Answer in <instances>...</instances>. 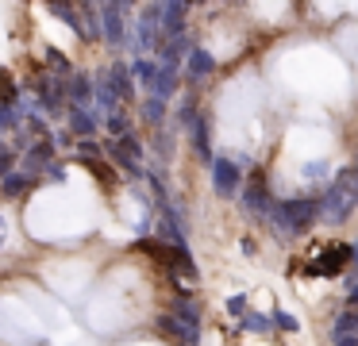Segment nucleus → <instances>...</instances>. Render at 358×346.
<instances>
[{
    "label": "nucleus",
    "mask_w": 358,
    "mask_h": 346,
    "mask_svg": "<svg viewBox=\"0 0 358 346\" xmlns=\"http://www.w3.org/2000/svg\"><path fill=\"white\" fill-rule=\"evenodd\" d=\"M27 189H31V177H27L24 169H16V173H8V177H0V196H4V200L24 196Z\"/></svg>",
    "instance_id": "obj_15"
},
{
    "label": "nucleus",
    "mask_w": 358,
    "mask_h": 346,
    "mask_svg": "<svg viewBox=\"0 0 358 346\" xmlns=\"http://www.w3.org/2000/svg\"><path fill=\"white\" fill-rule=\"evenodd\" d=\"M47 177H55V181H66V166H58V161H50L47 169H43Z\"/></svg>",
    "instance_id": "obj_23"
},
{
    "label": "nucleus",
    "mask_w": 358,
    "mask_h": 346,
    "mask_svg": "<svg viewBox=\"0 0 358 346\" xmlns=\"http://www.w3.org/2000/svg\"><path fill=\"white\" fill-rule=\"evenodd\" d=\"M185 15H189L185 4H162V43L185 35Z\"/></svg>",
    "instance_id": "obj_10"
},
{
    "label": "nucleus",
    "mask_w": 358,
    "mask_h": 346,
    "mask_svg": "<svg viewBox=\"0 0 358 346\" xmlns=\"http://www.w3.org/2000/svg\"><path fill=\"white\" fill-rule=\"evenodd\" d=\"M239 331H250V335H273V315H258V312H247L239 319Z\"/></svg>",
    "instance_id": "obj_16"
},
{
    "label": "nucleus",
    "mask_w": 358,
    "mask_h": 346,
    "mask_svg": "<svg viewBox=\"0 0 358 346\" xmlns=\"http://www.w3.org/2000/svg\"><path fill=\"white\" fill-rule=\"evenodd\" d=\"M139 115L150 123V127H162V123L170 120V104H166V100H158V96H143Z\"/></svg>",
    "instance_id": "obj_13"
},
{
    "label": "nucleus",
    "mask_w": 358,
    "mask_h": 346,
    "mask_svg": "<svg viewBox=\"0 0 358 346\" xmlns=\"http://www.w3.org/2000/svg\"><path fill=\"white\" fill-rule=\"evenodd\" d=\"M335 346H358V335H347V338H335Z\"/></svg>",
    "instance_id": "obj_25"
},
{
    "label": "nucleus",
    "mask_w": 358,
    "mask_h": 346,
    "mask_svg": "<svg viewBox=\"0 0 358 346\" xmlns=\"http://www.w3.org/2000/svg\"><path fill=\"white\" fill-rule=\"evenodd\" d=\"M212 189H216V196H224V200H231V196H239L243 192V166L235 158H216L212 161Z\"/></svg>",
    "instance_id": "obj_4"
},
{
    "label": "nucleus",
    "mask_w": 358,
    "mask_h": 346,
    "mask_svg": "<svg viewBox=\"0 0 358 346\" xmlns=\"http://www.w3.org/2000/svg\"><path fill=\"white\" fill-rule=\"evenodd\" d=\"M350 169H355V177H358V158H355V166H350Z\"/></svg>",
    "instance_id": "obj_26"
},
{
    "label": "nucleus",
    "mask_w": 358,
    "mask_h": 346,
    "mask_svg": "<svg viewBox=\"0 0 358 346\" xmlns=\"http://www.w3.org/2000/svg\"><path fill=\"white\" fill-rule=\"evenodd\" d=\"M316 219H320V200H278V212H273L270 227L278 231V238L293 243V238H301Z\"/></svg>",
    "instance_id": "obj_2"
},
{
    "label": "nucleus",
    "mask_w": 358,
    "mask_h": 346,
    "mask_svg": "<svg viewBox=\"0 0 358 346\" xmlns=\"http://www.w3.org/2000/svg\"><path fill=\"white\" fill-rule=\"evenodd\" d=\"M131 77H135V85H139V89H155V77H158V62L155 58H131Z\"/></svg>",
    "instance_id": "obj_12"
},
{
    "label": "nucleus",
    "mask_w": 358,
    "mask_h": 346,
    "mask_svg": "<svg viewBox=\"0 0 358 346\" xmlns=\"http://www.w3.org/2000/svg\"><path fill=\"white\" fill-rule=\"evenodd\" d=\"M108 85H112V92H116V100L124 104V100H131L135 96V77H131V69L124 66V62H112L108 66Z\"/></svg>",
    "instance_id": "obj_9"
},
{
    "label": "nucleus",
    "mask_w": 358,
    "mask_h": 346,
    "mask_svg": "<svg viewBox=\"0 0 358 346\" xmlns=\"http://www.w3.org/2000/svg\"><path fill=\"white\" fill-rule=\"evenodd\" d=\"M347 335H358V312L355 308H347L331 327V338H347Z\"/></svg>",
    "instance_id": "obj_18"
},
{
    "label": "nucleus",
    "mask_w": 358,
    "mask_h": 346,
    "mask_svg": "<svg viewBox=\"0 0 358 346\" xmlns=\"http://www.w3.org/2000/svg\"><path fill=\"white\" fill-rule=\"evenodd\" d=\"M355 208H358V177H355V169H347L335 181H327L324 196H320V219L343 223Z\"/></svg>",
    "instance_id": "obj_1"
},
{
    "label": "nucleus",
    "mask_w": 358,
    "mask_h": 346,
    "mask_svg": "<svg viewBox=\"0 0 358 346\" xmlns=\"http://www.w3.org/2000/svg\"><path fill=\"white\" fill-rule=\"evenodd\" d=\"M104 127H108V135H112V138L131 135V115H127V108H120V112L104 115Z\"/></svg>",
    "instance_id": "obj_17"
},
{
    "label": "nucleus",
    "mask_w": 358,
    "mask_h": 346,
    "mask_svg": "<svg viewBox=\"0 0 358 346\" xmlns=\"http://www.w3.org/2000/svg\"><path fill=\"white\" fill-rule=\"evenodd\" d=\"M212 73H216V58H212L204 46H193L189 58H185V77L189 81H204V77H212Z\"/></svg>",
    "instance_id": "obj_8"
},
{
    "label": "nucleus",
    "mask_w": 358,
    "mask_h": 346,
    "mask_svg": "<svg viewBox=\"0 0 358 346\" xmlns=\"http://www.w3.org/2000/svg\"><path fill=\"white\" fill-rule=\"evenodd\" d=\"M178 81H181V69H173V66H158L155 89H150L147 96H158V100H166V104H170V96L178 92Z\"/></svg>",
    "instance_id": "obj_11"
},
{
    "label": "nucleus",
    "mask_w": 358,
    "mask_h": 346,
    "mask_svg": "<svg viewBox=\"0 0 358 346\" xmlns=\"http://www.w3.org/2000/svg\"><path fill=\"white\" fill-rule=\"evenodd\" d=\"M127 4H101V38L108 46H131V31L124 23Z\"/></svg>",
    "instance_id": "obj_5"
},
{
    "label": "nucleus",
    "mask_w": 358,
    "mask_h": 346,
    "mask_svg": "<svg viewBox=\"0 0 358 346\" xmlns=\"http://www.w3.org/2000/svg\"><path fill=\"white\" fill-rule=\"evenodd\" d=\"M320 173H327L324 161H308V166H304V177H320Z\"/></svg>",
    "instance_id": "obj_24"
},
{
    "label": "nucleus",
    "mask_w": 358,
    "mask_h": 346,
    "mask_svg": "<svg viewBox=\"0 0 358 346\" xmlns=\"http://www.w3.org/2000/svg\"><path fill=\"white\" fill-rule=\"evenodd\" d=\"M250 312V300H247V292H235V296H227V315H247Z\"/></svg>",
    "instance_id": "obj_22"
},
{
    "label": "nucleus",
    "mask_w": 358,
    "mask_h": 346,
    "mask_svg": "<svg viewBox=\"0 0 358 346\" xmlns=\"http://www.w3.org/2000/svg\"><path fill=\"white\" fill-rule=\"evenodd\" d=\"M239 200H243V208H247L250 215H258V219L273 223V212H278V200L270 196V189H266L262 173H255V177H250V181H247V185H243Z\"/></svg>",
    "instance_id": "obj_3"
},
{
    "label": "nucleus",
    "mask_w": 358,
    "mask_h": 346,
    "mask_svg": "<svg viewBox=\"0 0 358 346\" xmlns=\"http://www.w3.org/2000/svg\"><path fill=\"white\" fill-rule=\"evenodd\" d=\"M16 166H20V150H12L8 143H0V177L16 173Z\"/></svg>",
    "instance_id": "obj_20"
},
{
    "label": "nucleus",
    "mask_w": 358,
    "mask_h": 346,
    "mask_svg": "<svg viewBox=\"0 0 358 346\" xmlns=\"http://www.w3.org/2000/svg\"><path fill=\"white\" fill-rule=\"evenodd\" d=\"M20 123H24V115L16 112L12 104H0V135H8V131H16Z\"/></svg>",
    "instance_id": "obj_19"
},
{
    "label": "nucleus",
    "mask_w": 358,
    "mask_h": 346,
    "mask_svg": "<svg viewBox=\"0 0 358 346\" xmlns=\"http://www.w3.org/2000/svg\"><path fill=\"white\" fill-rule=\"evenodd\" d=\"M101 123H104V115L96 112V108H70V135L78 138V143L93 138Z\"/></svg>",
    "instance_id": "obj_6"
},
{
    "label": "nucleus",
    "mask_w": 358,
    "mask_h": 346,
    "mask_svg": "<svg viewBox=\"0 0 358 346\" xmlns=\"http://www.w3.org/2000/svg\"><path fill=\"white\" fill-rule=\"evenodd\" d=\"M189 143H193V150H196V158L204 161V166H212L216 161V154H212V138H208V120H204L201 112L193 115V123H189Z\"/></svg>",
    "instance_id": "obj_7"
},
{
    "label": "nucleus",
    "mask_w": 358,
    "mask_h": 346,
    "mask_svg": "<svg viewBox=\"0 0 358 346\" xmlns=\"http://www.w3.org/2000/svg\"><path fill=\"white\" fill-rule=\"evenodd\" d=\"M273 327H278V331H301V319L289 315L285 308H273Z\"/></svg>",
    "instance_id": "obj_21"
},
{
    "label": "nucleus",
    "mask_w": 358,
    "mask_h": 346,
    "mask_svg": "<svg viewBox=\"0 0 358 346\" xmlns=\"http://www.w3.org/2000/svg\"><path fill=\"white\" fill-rule=\"evenodd\" d=\"M170 315H173V319H181V323H189V327H201V304H196V300H189V296L173 300Z\"/></svg>",
    "instance_id": "obj_14"
}]
</instances>
